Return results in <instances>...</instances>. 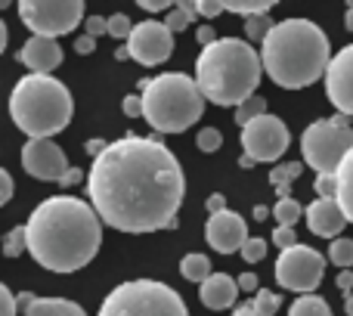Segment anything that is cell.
Here are the masks:
<instances>
[{
    "mask_svg": "<svg viewBox=\"0 0 353 316\" xmlns=\"http://www.w3.org/2000/svg\"><path fill=\"white\" fill-rule=\"evenodd\" d=\"M19 298L10 292V286H0V316H16Z\"/></svg>",
    "mask_w": 353,
    "mask_h": 316,
    "instance_id": "obj_39",
    "label": "cell"
},
{
    "mask_svg": "<svg viewBox=\"0 0 353 316\" xmlns=\"http://www.w3.org/2000/svg\"><path fill=\"white\" fill-rule=\"evenodd\" d=\"M186 177L161 140L128 134L109 143L87 170V199L118 233H159L176 226Z\"/></svg>",
    "mask_w": 353,
    "mask_h": 316,
    "instance_id": "obj_1",
    "label": "cell"
},
{
    "mask_svg": "<svg viewBox=\"0 0 353 316\" xmlns=\"http://www.w3.org/2000/svg\"><path fill=\"white\" fill-rule=\"evenodd\" d=\"M28 255L50 273H78L103 245V217L74 195L43 199L28 214Z\"/></svg>",
    "mask_w": 353,
    "mask_h": 316,
    "instance_id": "obj_2",
    "label": "cell"
},
{
    "mask_svg": "<svg viewBox=\"0 0 353 316\" xmlns=\"http://www.w3.org/2000/svg\"><path fill=\"white\" fill-rule=\"evenodd\" d=\"M84 28H87V34L90 37H103V34H109V19L105 16H87Z\"/></svg>",
    "mask_w": 353,
    "mask_h": 316,
    "instance_id": "obj_37",
    "label": "cell"
},
{
    "mask_svg": "<svg viewBox=\"0 0 353 316\" xmlns=\"http://www.w3.org/2000/svg\"><path fill=\"white\" fill-rule=\"evenodd\" d=\"M329 261L341 270L353 267V239H335L329 245Z\"/></svg>",
    "mask_w": 353,
    "mask_h": 316,
    "instance_id": "obj_27",
    "label": "cell"
},
{
    "mask_svg": "<svg viewBox=\"0 0 353 316\" xmlns=\"http://www.w3.org/2000/svg\"><path fill=\"white\" fill-rule=\"evenodd\" d=\"M180 276L189 282H199V286H205L208 279H211V261H208V255H199V251H192V255H186L180 261Z\"/></svg>",
    "mask_w": 353,
    "mask_h": 316,
    "instance_id": "obj_21",
    "label": "cell"
},
{
    "mask_svg": "<svg viewBox=\"0 0 353 316\" xmlns=\"http://www.w3.org/2000/svg\"><path fill=\"white\" fill-rule=\"evenodd\" d=\"M205 239L214 251H220V255H232V251L242 255L245 242H248L251 236H248V224H245L242 214L226 208V211H220V214H208Z\"/></svg>",
    "mask_w": 353,
    "mask_h": 316,
    "instance_id": "obj_14",
    "label": "cell"
},
{
    "mask_svg": "<svg viewBox=\"0 0 353 316\" xmlns=\"http://www.w3.org/2000/svg\"><path fill=\"white\" fill-rule=\"evenodd\" d=\"M128 56H130V53H128V47H121V50H115V59H128Z\"/></svg>",
    "mask_w": 353,
    "mask_h": 316,
    "instance_id": "obj_57",
    "label": "cell"
},
{
    "mask_svg": "<svg viewBox=\"0 0 353 316\" xmlns=\"http://www.w3.org/2000/svg\"><path fill=\"white\" fill-rule=\"evenodd\" d=\"M140 97H143V118L159 134H183V130H189L205 115V103H208L201 97L195 78L183 72H165L140 81Z\"/></svg>",
    "mask_w": 353,
    "mask_h": 316,
    "instance_id": "obj_6",
    "label": "cell"
},
{
    "mask_svg": "<svg viewBox=\"0 0 353 316\" xmlns=\"http://www.w3.org/2000/svg\"><path fill=\"white\" fill-rule=\"evenodd\" d=\"M242 149L248 158L254 161H279L285 155L288 143H292V134H288L285 121L276 115H263L257 121H251L248 128H242Z\"/></svg>",
    "mask_w": 353,
    "mask_h": 316,
    "instance_id": "obj_11",
    "label": "cell"
},
{
    "mask_svg": "<svg viewBox=\"0 0 353 316\" xmlns=\"http://www.w3.org/2000/svg\"><path fill=\"white\" fill-rule=\"evenodd\" d=\"M74 99L53 75H25L10 93V115L28 140H53L68 128Z\"/></svg>",
    "mask_w": 353,
    "mask_h": 316,
    "instance_id": "obj_5",
    "label": "cell"
},
{
    "mask_svg": "<svg viewBox=\"0 0 353 316\" xmlns=\"http://www.w3.org/2000/svg\"><path fill=\"white\" fill-rule=\"evenodd\" d=\"M338 288H341L344 295L353 292V273H347V270H344V273H338Z\"/></svg>",
    "mask_w": 353,
    "mask_h": 316,
    "instance_id": "obj_48",
    "label": "cell"
},
{
    "mask_svg": "<svg viewBox=\"0 0 353 316\" xmlns=\"http://www.w3.org/2000/svg\"><path fill=\"white\" fill-rule=\"evenodd\" d=\"M12 174L10 170H0V205H6V201L12 199Z\"/></svg>",
    "mask_w": 353,
    "mask_h": 316,
    "instance_id": "obj_41",
    "label": "cell"
},
{
    "mask_svg": "<svg viewBox=\"0 0 353 316\" xmlns=\"http://www.w3.org/2000/svg\"><path fill=\"white\" fill-rule=\"evenodd\" d=\"M301 174H304V164H301V161H285V164H276V168L270 170V183H273V186H276V192H279V199H292V195H288V183H294Z\"/></svg>",
    "mask_w": 353,
    "mask_h": 316,
    "instance_id": "obj_22",
    "label": "cell"
},
{
    "mask_svg": "<svg viewBox=\"0 0 353 316\" xmlns=\"http://www.w3.org/2000/svg\"><path fill=\"white\" fill-rule=\"evenodd\" d=\"M350 149H353V118L347 115L319 118L301 137L304 161L316 174H338V168L350 155Z\"/></svg>",
    "mask_w": 353,
    "mask_h": 316,
    "instance_id": "obj_8",
    "label": "cell"
},
{
    "mask_svg": "<svg viewBox=\"0 0 353 316\" xmlns=\"http://www.w3.org/2000/svg\"><path fill=\"white\" fill-rule=\"evenodd\" d=\"M313 189H316L319 199H335V192H338V177H335V174H316V180H313Z\"/></svg>",
    "mask_w": 353,
    "mask_h": 316,
    "instance_id": "obj_34",
    "label": "cell"
},
{
    "mask_svg": "<svg viewBox=\"0 0 353 316\" xmlns=\"http://www.w3.org/2000/svg\"><path fill=\"white\" fill-rule=\"evenodd\" d=\"M81 177H84V170H78V168H68V174L62 177V186H74V183H81Z\"/></svg>",
    "mask_w": 353,
    "mask_h": 316,
    "instance_id": "obj_47",
    "label": "cell"
},
{
    "mask_svg": "<svg viewBox=\"0 0 353 316\" xmlns=\"http://www.w3.org/2000/svg\"><path fill=\"white\" fill-rule=\"evenodd\" d=\"M239 288H242V292H261V288H257V276L254 273H242L239 276Z\"/></svg>",
    "mask_w": 353,
    "mask_h": 316,
    "instance_id": "obj_46",
    "label": "cell"
},
{
    "mask_svg": "<svg viewBox=\"0 0 353 316\" xmlns=\"http://www.w3.org/2000/svg\"><path fill=\"white\" fill-rule=\"evenodd\" d=\"M251 304H254V310L261 316H273L276 310H279V304H282V295L270 292V288H261V292L251 298Z\"/></svg>",
    "mask_w": 353,
    "mask_h": 316,
    "instance_id": "obj_29",
    "label": "cell"
},
{
    "mask_svg": "<svg viewBox=\"0 0 353 316\" xmlns=\"http://www.w3.org/2000/svg\"><path fill=\"white\" fill-rule=\"evenodd\" d=\"M105 146H109V143H103V140H87V155H93V158H97V155H103V149Z\"/></svg>",
    "mask_w": 353,
    "mask_h": 316,
    "instance_id": "obj_49",
    "label": "cell"
},
{
    "mask_svg": "<svg viewBox=\"0 0 353 316\" xmlns=\"http://www.w3.org/2000/svg\"><path fill=\"white\" fill-rule=\"evenodd\" d=\"M97 316H189L183 295L159 279H130L103 298Z\"/></svg>",
    "mask_w": 353,
    "mask_h": 316,
    "instance_id": "obj_7",
    "label": "cell"
},
{
    "mask_svg": "<svg viewBox=\"0 0 353 316\" xmlns=\"http://www.w3.org/2000/svg\"><path fill=\"white\" fill-rule=\"evenodd\" d=\"M263 75L261 53L242 37H220L195 59V84L214 106H242L254 97Z\"/></svg>",
    "mask_w": 353,
    "mask_h": 316,
    "instance_id": "obj_4",
    "label": "cell"
},
{
    "mask_svg": "<svg viewBox=\"0 0 353 316\" xmlns=\"http://www.w3.org/2000/svg\"><path fill=\"white\" fill-rule=\"evenodd\" d=\"M25 316H87L84 307L68 298H34L25 307Z\"/></svg>",
    "mask_w": 353,
    "mask_h": 316,
    "instance_id": "obj_19",
    "label": "cell"
},
{
    "mask_svg": "<svg viewBox=\"0 0 353 316\" xmlns=\"http://www.w3.org/2000/svg\"><path fill=\"white\" fill-rule=\"evenodd\" d=\"M195 12H199L201 19H214V16H220V12H226V6L211 3V0H195Z\"/></svg>",
    "mask_w": 353,
    "mask_h": 316,
    "instance_id": "obj_40",
    "label": "cell"
},
{
    "mask_svg": "<svg viewBox=\"0 0 353 316\" xmlns=\"http://www.w3.org/2000/svg\"><path fill=\"white\" fill-rule=\"evenodd\" d=\"M344 25H347V28L353 31V3L347 6V12H344Z\"/></svg>",
    "mask_w": 353,
    "mask_h": 316,
    "instance_id": "obj_54",
    "label": "cell"
},
{
    "mask_svg": "<svg viewBox=\"0 0 353 316\" xmlns=\"http://www.w3.org/2000/svg\"><path fill=\"white\" fill-rule=\"evenodd\" d=\"M288 316H332V307H329V301L319 298V295H301V298L292 301Z\"/></svg>",
    "mask_w": 353,
    "mask_h": 316,
    "instance_id": "obj_23",
    "label": "cell"
},
{
    "mask_svg": "<svg viewBox=\"0 0 353 316\" xmlns=\"http://www.w3.org/2000/svg\"><path fill=\"white\" fill-rule=\"evenodd\" d=\"M199 295L208 310H226V307H232L239 298V279H230L226 273H214L211 279L199 288Z\"/></svg>",
    "mask_w": 353,
    "mask_h": 316,
    "instance_id": "obj_18",
    "label": "cell"
},
{
    "mask_svg": "<svg viewBox=\"0 0 353 316\" xmlns=\"http://www.w3.org/2000/svg\"><path fill=\"white\" fill-rule=\"evenodd\" d=\"M140 3V10H146V12H161V10H168L171 12L176 3H171V0H137Z\"/></svg>",
    "mask_w": 353,
    "mask_h": 316,
    "instance_id": "obj_43",
    "label": "cell"
},
{
    "mask_svg": "<svg viewBox=\"0 0 353 316\" xmlns=\"http://www.w3.org/2000/svg\"><path fill=\"white\" fill-rule=\"evenodd\" d=\"M344 313H347V316H353V292H347V295H344Z\"/></svg>",
    "mask_w": 353,
    "mask_h": 316,
    "instance_id": "obj_53",
    "label": "cell"
},
{
    "mask_svg": "<svg viewBox=\"0 0 353 316\" xmlns=\"http://www.w3.org/2000/svg\"><path fill=\"white\" fill-rule=\"evenodd\" d=\"M325 276V257L310 245H294L282 251L276 261V282L288 292L298 295H316L319 282Z\"/></svg>",
    "mask_w": 353,
    "mask_h": 316,
    "instance_id": "obj_10",
    "label": "cell"
},
{
    "mask_svg": "<svg viewBox=\"0 0 353 316\" xmlns=\"http://www.w3.org/2000/svg\"><path fill=\"white\" fill-rule=\"evenodd\" d=\"M254 158H248V155H242V158H239V168H254Z\"/></svg>",
    "mask_w": 353,
    "mask_h": 316,
    "instance_id": "obj_55",
    "label": "cell"
},
{
    "mask_svg": "<svg viewBox=\"0 0 353 316\" xmlns=\"http://www.w3.org/2000/svg\"><path fill=\"white\" fill-rule=\"evenodd\" d=\"M134 28H137V22H130L124 12H115V16H109V34L115 37V41H130Z\"/></svg>",
    "mask_w": 353,
    "mask_h": 316,
    "instance_id": "obj_31",
    "label": "cell"
},
{
    "mask_svg": "<svg viewBox=\"0 0 353 316\" xmlns=\"http://www.w3.org/2000/svg\"><path fill=\"white\" fill-rule=\"evenodd\" d=\"M338 192H335V199H338V205H341V211H344V217H347V224H353V149H350V155L341 161V168H338Z\"/></svg>",
    "mask_w": 353,
    "mask_h": 316,
    "instance_id": "obj_20",
    "label": "cell"
},
{
    "mask_svg": "<svg viewBox=\"0 0 353 316\" xmlns=\"http://www.w3.org/2000/svg\"><path fill=\"white\" fill-rule=\"evenodd\" d=\"M195 146H199L201 152L211 155L223 146V134H220L217 128H205V130H199V137H195Z\"/></svg>",
    "mask_w": 353,
    "mask_h": 316,
    "instance_id": "obj_32",
    "label": "cell"
},
{
    "mask_svg": "<svg viewBox=\"0 0 353 316\" xmlns=\"http://www.w3.org/2000/svg\"><path fill=\"white\" fill-rule=\"evenodd\" d=\"M22 251H28V233H25V226H16V230H10L3 239V255L19 257Z\"/></svg>",
    "mask_w": 353,
    "mask_h": 316,
    "instance_id": "obj_28",
    "label": "cell"
},
{
    "mask_svg": "<svg viewBox=\"0 0 353 316\" xmlns=\"http://www.w3.org/2000/svg\"><path fill=\"white\" fill-rule=\"evenodd\" d=\"M304 217H307V226H310L313 236L332 239V242H335L338 233L347 226V217H344L338 199H316L310 208H307Z\"/></svg>",
    "mask_w": 353,
    "mask_h": 316,
    "instance_id": "obj_17",
    "label": "cell"
},
{
    "mask_svg": "<svg viewBox=\"0 0 353 316\" xmlns=\"http://www.w3.org/2000/svg\"><path fill=\"white\" fill-rule=\"evenodd\" d=\"M3 47H6V25L0 22V50H3Z\"/></svg>",
    "mask_w": 353,
    "mask_h": 316,
    "instance_id": "obj_56",
    "label": "cell"
},
{
    "mask_svg": "<svg viewBox=\"0 0 353 316\" xmlns=\"http://www.w3.org/2000/svg\"><path fill=\"white\" fill-rule=\"evenodd\" d=\"M325 93L329 103L338 109V115L353 118V43L338 50L325 75Z\"/></svg>",
    "mask_w": 353,
    "mask_h": 316,
    "instance_id": "obj_15",
    "label": "cell"
},
{
    "mask_svg": "<svg viewBox=\"0 0 353 316\" xmlns=\"http://www.w3.org/2000/svg\"><path fill=\"white\" fill-rule=\"evenodd\" d=\"M195 37H199L201 50H205V47H211V43H217V41H220V37H217V31H214L211 25H199V34H195Z\"/></svg>",
    "mask_w": 353,
    "mask_h": 316,
    "instance_id": "obj_44",
    "label": "cell"
},
{
    "mask_svg": "<svg viewBox=\"0 0 353 316\" xmlns=\"http://www.w3.org/2000/svg\"><path fill=\"white\" fill-rule=\"evenodd\" d=\"M128 53L140 66H161L174 53V31L165 22H155V19L137 22L134 34L128 41Z\"/></svg>",
    "mask_w": 353,
    "mask_h": 316,
    "instance_id": "obj_12",
    "label": "cell"
},
{
    "mask_svg": "<svg viewBox=\"0 0 353 316\" xmlns=\"http://www.w3.org/2000/svg\"><path fill=\"white\" fill-rule=\"evenodd\" d=\"M93 50H97V37H90V34H81V37H74V53H81V56H90Z\"/></svg>",
    "mask_w": 353,
    "mask_h": 316,
    "instance_id": "obj_42",
    "label": "cell"
},
{
    "mask_svg": "<svg viewBox=\"0 0 353 316\" xmlns=\"http://www.w3.org/2000/svg\"><path fill=\"white\" fill-rule=\"evenodd\" d=\"M245 34H248V43H263L267 41V34L276 28V22L270 19V12H261V16H251L242 22Z\"/></svg>",
    "mask_w": 353,
    "mask_h": 316,
    "instance_id": "obj_25",
    "label": "cell"
},
{
    "mask_svg": "<svg viewBox=\"0 0 353 316\" xmlns=\"http://www.w3.org/2000/svg\"><path fill=\"white\" fill-rule=\"evenodd\" d=\"M208 211H211V214L226 211V195L223 192H211V195H208Z\"/></svg>",
    "mask_w": 353,
    "mask_h": 316,
    "instance_id": "obj_45",
    "label": "cell"
},
{
    "mask_svg": "<svg viewBox=\"0 0 353 316\" xmlns=\"http://www.w3.org/2000/svg\"><path fill=\"white\" fill-rule=\"evenodd\" d=\"M263 257H267V239L251 236L248 242H245V248H242V261L245 264H261Z\"/></svg>",
    "mask_w": 353,
    "mask_h": 316,
    "instance_id": "obj_33",
    "label": "cell"
},
{
    "mask_svg": "<svg viewBox=\"0 0 353 316\" xmlns=\"http://www.w3.org/2000/svg\"><path fill=\"white\" fill-rule=\"evenodd\" d=\"M263 115H270V112H267V99H263V97H251V99H245V103L236 109V124H239V128H248L251 121H257V118H263Z\"/></svg>",
    "mask_w": 353,
    "mask_h": 316,
    "instance_id": "obj_26",
    "label": "cell"
},
{
    "mask_svg": "<svg viewBox=\"0 0 353 316\" xmlns=\"http://www.w3.org/2000/svg\"><path fill=\"white\" fill-rule=\"evenodd\" d=\"M226 12H236L242 19H251V16H261V12H270L273 0H248V3H223Z\"/></svg>",
    "mask_w": 353,
    "mask_h": 316,
    "instance_id": "obj_30",
    "label": "cell"
},
{
    "mask_svg": "<svg viewBox=\"0 0 353 316\" xmlns=\"http://www.w3.org/2000/svg\"><path fill=\"white\" fill-rule=\"evenodd\" d=\"M304 214H307V208H301L298 199H279L273 205V217H276V224L279 226H294Z\"/></svg>",
    "mask_w": 353,
    "mask_h": 316,
    "instance_id": "obj_24",
    "label": "cell"
},
{
    "mask_svg": "<svg viewBox=\"0 0 353 316\" xmlns=\"http://www.w3.org/2000/svg\"><path fill=\"white\" fill-rule=\"evenodd\" d=\"M273 245H276V248H282V251H288V248H294V245H301V242H298V233H294V226H276V230H273Z\"/></svg>",
    "mask_w": 353,
    "mask_h": 316,
    "instance_id": "obj_35",
    "label": "cell"
},
{
    "mask_svg": "<svg viewBox=\"0 0 353 316\" xmlns=\"http://www.w3.org/2000/svg\"><path fill=\"white\" fill-rule=\"evenodd\" d=\"M22 168L28 170L34 180H53L59 183L68 174V158L56 146L53 140H28L22 146Z\"/></svg>",
    "mask_w": 353,
    "mask_h": 316,
    "instance_id": "obj_13",
    "label": "cell"
},
{
    "mask_svg": "<svg viewBox=\"0 0 353 316\" xmlns=\"http://www.w3.org/2000/svg\"><path fill=\"white\" fill-rule=\"evenodd\" d=\"M165 25H168V28H171L174 34H176V31H183V28H186V25H192V16H189V12H183L180 6H174V10L168 12Z\"/></svg>",
    "mask_w": 353,
    "mask_h": 316,
    "instance_id": "obj_36",
    "label": "cell"
},
{
    "mask_svg": "<svg viewBox=\"0 0 353 316\" xmlns=\"http://www.w3.org/2000/svg\"><path fill=\"white\" fill-rule=\"evenodd\" d=\"M19 19L34 37H62L84 22V0H19Z\"/></svg>",
    "mask_w": 353,
    "mask_h": 316,
    "instance_id": "obj_9",
    "label": "cell"
},
{
    "mask_svg": "<svg viewBox=\"0 0 353 316\" xmlns=\"http://www.w3.org/2000/svg\"><path fill=\"white\" fill-rule=\"evenodd\" d=\"M176 6H180V10L183 12H189V16H199V12H195V0H176Z\"/></svg>",
    "mask_w": 353,
    "mask_h": 316,
    "instance_id": "obj_51",
    "label": "cell"
},
{
    "mask_svg": "<svg viewBox=\"0 0 353 316\" xmlns=\"http://www.w3.org/2000/svg\"><path fill=\"white\" fill-rule=\"evenodd\" d=\"M16 59L25 68H31V75H50L53 68L62 66V47L53 37H31V41L22 43Z\"/></svg>",
    "mask_w": 353,
    "mask_h": 316,
    "instance_id": "obj_16",
    "label": "cell"
},
{
    "mask_svg": "<svg viewBox=\"0 0 353 316\" xmlns=\"http://www.w3.org/2000/svg\"><path fill=\"white\" fill-rule=\"evenodd\" d=\"M121 109L128 118H143V97L140 93H128V97L121 99Z\"/></svg>",
    "mask_w": 353,
    "mask_h": 316,
    "instance_id": "obj_38",
    "label": "cell"
},
{
    "mask_svg": "<svg viewBox=\"0 0 353 316\" xmlns=\"http://www.w3.org/2000/svg\"><path fill=\"white\" fill-rule=\"evenodd\" d=\"M232 316H261L254 310V304H239L236 310H232Z\"/></svg>",
    "mask_w": 353,
    "mask_h": 316,
    "instance_id": "obj_50",
    "label": "cell"
},
{
    "mask_svg": "<svg viewBox=\"0 0 353 316\" xmlns=\"http://www.w3.org/2000/svg\"><path fill=\"white\" fill-rule=\"evenodd\" d=\"M267 217H270V208L257 205V208H254V220H267Z\"/></svg>",
    "mask_w": 353,
    "mask_h": 316,
    "instance_id": "obj_52",
    "label": "cell"
},
{
    "mask_svg": "<svg viewBox=\"0 0 353 316\" xmlns=\"http://www.w3.org/2000/svg\"><path fill=\"white\" fill-rule=\"evenodd\" d=\"M332 47L325 31L310 19H282L261 43L263 72L285 90H304L329 75Z\"/></svg>",
    "mask_w": 353,
    "mask_h": 316,
    "instance_id": "obj_3",
    "label": "cell"
}]
</instances>
